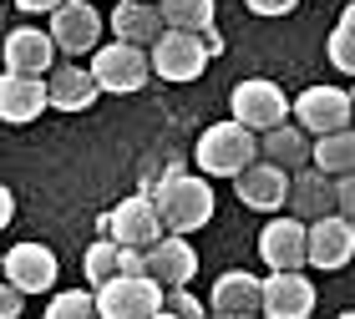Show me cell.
I'll list each match as a JSON object with an SVG mask.
<instances>
[{
    "label": "cell",
    "instance_id": "32",
    "mask_svg": "<svg viewBox=\"0 0 355 319\" xmlns=\"http://www.w3.org/2000/svg\"><path fill=\"white\" fill-rule=\"evenodd\" d=\"M61 6H67V0H15V10H26V15H51Z\"/></svg>",
    "mask_w": 355,
    "mask_h": 319
},
{
    "label": "cell",
    "instance_id": "12",
    "mask_svg": "<svg viewBox=\"0 0 355 319\" xmlns=\"http://www.w3.org/2000/svg\"><path fill=\"white\" fill-rule=\"evenodd\" d=\"M148 274L163 284V289H188L193 274H198V248L188 244V233H163L148 248Z\"/></svg>",
    "mask_w": 355,
    "mask_h": 319
},
{
    "label": "cell",
    "instance_id": "27",
    "mask_svg": "<svg viewBox=\"0 0 355 319\" xmlns=\"http://www.w3.org/2000/svg\"><path fill=\"white\" fill-rule=\"evenodd\" d=\"M325 51H330V66H335V71L355 76V30H350V26H335V30H330Z\"/></svg>",
    "mask_w": 355,
    "mask_h": 319
},
{
    "label": "cell",
    "instance_id": "1",
    "mask_svg": "<svg viewBox=\"0 0 355 319\" xmlns=\"http://www.w3.org/2000/svg\"><path fill=\"white\" fill-rule=\"evenodd\" d=\"M157 213H163L168 233H198L203 223H214V188L208 178H193V172H163L153 188Z\"/></svg>",
    "mask_w": 355,
    "mask_h": 319
},
{
    "label": "cell",
    "instance_id": "5",
    "mask_svg": "<svg viewBox=\"0 0 355 319\" xmlns=\"http://www.w3.org/2000/svg\"><path fill=\"white\" fill-rule=\"evenodd\" d=\"M92 76L102 82V91L127 97V91H142L148 76H157V71H153V51H142L132 41H112L92 51Z\"/></svg>",
    "mask_w": 355,
    "mask_h": 319
},
{
    "label": "cell",
    "instance_id": "30",
    "mask_svg": "<svg viewBox=\"0 0 355 319\" xmlns=\"http://www.w3.org/2000/svg\"><path fill=\"white\" fill-rule=\"evenodd\" d=\"M244 6H249L254 15H289L300 0H244Z\"/></svg>",
    "mask_w": 355,
    "mask_h": 319
},
{
    "label": "cell",
    "instance_id": "16",
    "mask_svg": "<svg viewBox=\"0 0 355 319\" xmlns=\"http://www.w3.org/2000/svg\"><path fill=\"white\" fill-rule=\"evenodd\" d=\"M46 107H51V82H41V76H21V71H6V82H0V117H6L10 127L36 122Z\"/></svg>",
    "mask_w": 355,
    "mask_h": 319
},
{
    "label": "cell",
    "instance_id": "19",
    "mask_svg": "<svg viewBox=\"0 0 355 319\" xmlns=\"http://www.w3.org/2000/svg\"><path fill=\"white\" fill-rule=\"evenodd\" d=\"M214 314H264V279H254L249 268H229L218 274L214 294H208Z\"/></svg>",
    "mask_w": 355,
    "mask_h": 319
},
{
    "label": "cell",
    "instance_id": "11",
    "mask_svg": "<svg viewBox=\"0 0 355 319\" xmlns=\"http://www.w3.org/2000/svg\"><path fill=\"white\" fill-rule=\"evenodd\" d=\"M315 314V284L300 268H269L264 279V319H310Z\"/></svg>",
    "mask_w": 355,
    "mask_h": 319
},
{
    "label": "cell",
    "instance_id": "17",
    "mask_svg": "<svg viewBox=\"0 0 355 319\" xmlns=\"http://www.w3.org/2000/svg\"><path fill=\"white\" fill-rule=\"evenodd\" d=\"M61 51L51 30L41 26H15L6 36V71H21V76H46L51 71V56Z\"/></svg>",
    "mask_w": 355,
    "mask_h": 319
},
{
    "label": "cell",
    "instance_id": "35",
    "mask_svg": "<svg viewBox=\"0 0 355 319\" xmlns=\"http://www.w3.org/2000/svg\"><path fill=\"white\" fill-rule=\"evenodd\" d=\"M208 319H259V314H208Z\"/></svg>",
    "mask_w": 355,
    "mask_h": 319
},
{
    "label": "cell",
    "instance_id": "8",
    "mask_svg": "<svg viewBox=\"0 0 355 319\" xmlns=\"http://www.w3.org/2000/svg\"><path fill=\"white\" fill-rule=\"evenodd\" d=\"M208 56L214 51H208V41L198 30H168V36L153 46V71L163 76V82H198Z\"/></svg>",
    "mask_w": 355,
    "mask_h": 319
},
{
    "label": "cell",
    "instance_id": "6",
    "mask_svg": "<svg viewBox=\"0 0 355 319\" xmlns=\"http://www.w3.org/2000/svg\"><path fill=\"white\" fill-rule=\"evenodd\" d=\"M289 107H295V102H289L274 82H264V76H249V82H239V86L229 91V111H234V122L254 127L259 137L289 122Z\"/></svg>",
    "mask_w": 355,
    "mask_h": 319
},
{
    "label": "cell",
    "instance_id": "2",
    "mask_svg": "<svg viewBox=\"0 0 355 319\" xmlns=\"http://www.w3.org/2000/svg\"><path fill=\"white\" fill-rule=\"evenodd\" d=\"M254 152H264L259 132L244 127V122H234V117H229V122H214V127L198 137V147H193L203 178H239L244 167H254Z\"/></svg>",
    "mask_w": 355,
    "mask_h": 319
},
{
    "label": "cell",
    "instance_id": "22",
    "mask_svg": "<svg viewBox=\"0 0 355 319\" xmlns=\"http://www.w3.org/2000/svg\"><path fill=\"white\" fill-rule=\"evenodd\" d=\"M102 97V82L87 66H56L51 71V107L56 111H87Z\"/></svg>",
    "mask_w": 355,
    "mask_h": 319
},
{
    "label": "cell",
    "instance_id": "15",
    "mask_svg": "<svg viewBox=\"0 0 355 319\" xmlns=\"http://www.w3.org/2000/svg\"><path fill=\"white\" fill-rule=\"evenodd\" d=\"M234 183H239V203H244V208L274 213V208H284V203H289V183H295V178H289L279 163H269V157H264V163L244 167Z\"/></svg>",
    "mask_w": 355,
    "mask_h": 319
},
{
    "label": "cell",
    "instance_id": "18",
    "mask_svg": "<svg viewBox=\"0 0 355 319\" xmlns=\"http://www.w3.org/2000/svg\"><path fill=\"white\" fill-rule=\"evenodd\" d=\"M56 253L46 248V244H15L6 253V279L15 284V289H26V294H46L56 284Z\"/></svg>",
    "mask_w": 355,
    "mask_h": 319
},
{
    "label": "cell",
    "instance_id": "20",
    "mask_svg": "<svg viewBox=\"0 0 355 319\" xmlns=\"http://www.w3.org/2000/svg\"><path fill=\"white\" fill-rule=\"evenodd\" d=\"M112 30H117V41H132V46H142V51H153V46L168 36L163 6H148V0H122V6L112 10Z\"/></svg>",
    "mask_w": 355,
    "mask_h": 319
},
{
    "label": "cell",
    "instance_id": "9",
    "mask_svg": "<svg viewBox=\"0 0 355 319\" xmlns=\"http://www.w3.org/2000/svg\"><path fill=\"white\" fill-rule=\"evenodd\" d=\"M107 26H112V21L96 15V0H67L61 10H51V36H56V46H61L67 56L96 51V41H102Z\"/></svg>",
    "mask_w": 355,
    "mask_h": 319
},
{
    "label": "cell",
    "instance_id": "34",
    "mask_svg": "<svg viewBox=\"0 0 355 319\" xmlns=\"http://www.w3.org/2000/svg\"><path fill=\"white\" fill-rule=\"evenodd\" d=\"M340 26H350V30H355V0L345 6V15H340Z\"/></svg>",
    "mask_w": 355,
    "mask_h": 319
},
{
    "label": "cell",
    "instance_id": "28",
    "mask_svg": "<svg viewBox=\"0 0 355 319\" xmlns=\"http://www.w3.org/2000/svg\"><path fill=\"white\" fill-rule=\"evenodd\" d=\"M168 309L178 319H208V304H203V299H193L188 289H168Z\"/></svg>",
    "mask_w": 355,
    "mask_h": 319
},
{
    "label": "cell",
    "instance_id": "21",
    "mask_svg": "<svg viewBox=\"0 0 355 319\" xmlns=\"http://www.w3.org/2000/svg\"><path fill=\"white\" fill-rule=\"evenodd\" d=\"M259 142H264V157H269V163H279L284 172H300L304 163H315V142H310V132H304L300 122L274 127V132H264Z\"/></svg>",
    "mask_w": 355,
    "mask_h": 319
},
{
    "label": "cell",
    "instance_id": "37",
    "mask_svg": "<svg viewBox=\"0 0 355 319\" xmlns=\"http://www.w3.org/2000/svg\"><path fill=\"white\" fill-rule=\"evenodd\" d=\"M340 319H355V309H350V314H340Z\"/></svg>",
    "mask_w": 355,
    "mask_h": 319
},
{
    "label": "cell",
    "instance_id": "39",
    "mask_svg": "<svg viewBox=\"0 0 355 319\" xmlns=\"http://www.w3.org/2000/svg\"><path fill=\"white\" fill-rule=\"evenodd\" d=\"M148 6H157V0H148Z\"/></svg>",
    "mask_w": 355,
    "mask_h": 319
},
{
    "label": "cell",
    "instance_id": "13",
    "mask_svg": "<svg viewBox=\"0 0 355 319\" xmlns=\"http://www.w3.org/2000/svg\"><path fill=\"white\" fill-rule=\"evenodd\" d=\"M289 203H295V218H304V223L340 213V178L325 167H300L295 183H289Z\"/></svg>",
    "mask_w": 355,
    "mask_h": 319
},
{
    "label": "cell",
    "instance_id": "3",
    "mask_svg": "<svg viewBox=\"0 0 355 319\" xmlns=\"http://www.w3.org/2000/svg\"><path fill=\"white\" fill-rule=\"evenodd\" d=\"M96 233L117 238L122 248H153L157 238L168 233V223H163V213H157V198L153 193H132V198H122L112 213L96 218Z\"/></svg>",
    "mask_w": 355,
    "mask_h": 319
},
{
    "label": "cell",
    "instance_id": "10",
    "mask_svg": "<svg viewBox=\"0 0 355 319\" xmlns=\"http://www.w3.org/2000/svg\"><path fill=\"white\" fill-rule=\"evenodd\" d=\"M259 259L269 268H304L310 264V223L304 218H274L259 228Z\"/></svg>",
    "mask_w": 355,
    "mask_h": 319
},
{
    "label": "cell",
    "instance_id": "23",
    "mask_svg": "<svg viewBox=\"0 0 355 319\" xmlns=\"http://www.w3.org/2000/svg\"><path fill=\"white\" fill-rule=\"evenodd\" d=\"M315 167L335 172V178L355 172V132H350V127H340V132H325V137H315Z\"/></svg>",
    "mask_w": 355,
    "mask_h": 319
},
{
    "label": "cell",
    "instance_id": "26",
    "mask_svg": "<svg viewBox=\"0 0 355 319\" xmlns=\"http://www.w3.org/2000/svg\"><path fill=\"white\" fill-rule=\"evenodd\" d=\"M41 319H102V309H96V289H61L51 294V304H46Z\"/></svg>",
    "mask_w": 355,
    "mask_h": 319
},
{
    "label": "cell",
    "instance_id": "4",
    "mask_svg": "<svg viewBox=\"0 0 355 319\" xmlns=\"http://www.w3.org/2000/svg\"><path fill=\"white\" fill-rule=\"evenodd\" d=\"M96 309L102 319H153L157 309H168V289L153 274H117L96 289Z\"/></svg>",
    "mask_w": 355,
    "mask_h": 319
},
{
    "label": "cell",
    "instance_id": "7",
    "mask_svg": "<svg viewBox=\"0 0 355 319\" xmlns=\"http://www.w3.org/2000/svg\"><path fill=\"white\" fill-rule=\"evenodd\" d=\"M295 122L310 137L340 132V127L355 122V102H350V91H340V86H304L295 97Z\"/></svg>",
    "mask_w": 355,
    "mask_h": 319
},
{
    "label": "cell",
    "instance_id": "38",
    "mask_svg": "<svg viewBox=\"0 0 355 319\" xmlns=\"http://www.w3.org/2000/svg\"><path fill=\"white\" fill-rule=\"evenodd\" d=\"M350 102H355V86H350Z\"/></svg>",
    "mask_w": 355,
    "mask_h": 319
},
{
    "label": "cell",
    "instance_id": "14",
    "mask_svg": "<svg viewBox=\"0 0 355 319\" xmlns=\"http://www.w3.org/2000/svg\"><path fill=\"white\" fill-rule=\"evenodd\" d=\"M355 259V223L345 213H325L310 223V264L315 268H345Z\"/></svg>",
    "mask_w": 355,
    "mask_h": 319
},
{
    "label": "cell",
    "instance_id": "24",
    "mask_svg": "<svg viewBox=\"0 0 355 319\" xmlns=\"http://www.w3.org/2000/svg\"><path fill=\"white\" fill-rule=\"evenodd\" d=\"M168 30H214V0H157Z\"/></svg>",
    "mask_w": 355,
    "mask_h": 319
},
{
    "label": "cell",
    "instance_id": "25",
    "mask_svg": "<svg viewBox=\"0 0 355 319\" xmlns=\"http://www.w3.org/2000/svg\"><path fill=\"white\" fill-rule=\"evenodd\" d=\"M82 268H87V284H92V289H102L107 279L122 274V244H117V238H96V244L87 248Z\"/></svg>",
    "mask_w": 355,
    "mask_h": 319
},
{
    "label": "cell",
    "instance_id": "33",
    "mask_svg": "<svg viewBox=\"0 0 355 319\" xmlns=\"http://www.w3.org/2000/svg\"><path fill=\"white\" fill-rule=\"evenodd\" d=\"M0 218H6V223L15 218V198H10V188H6V198H0Z\"/></svg>",
    "mask_w": 355,
    "mask_h": 319
},
{
    "label": "cell",
    "instance_id": "29",
    "mask_svg": "<svg viewBox=\"0 0 355 319\" xmlns=\"http://www.w3.org/2000/svg\"><path fill=\"white\" fill-rule=\"evenodd\" d=\"M21 304H26V289H15V284L6 279V289H0V314L15 319V314H21Z\"/></svg>",
    "mask_w": 355,
    "mask_h": 319
},
{
    "label": "cell",
    "instance_id": "31",
    "mask_svg": "<svg viewBox=\"0 0 355 319\" xmlns=\"http://www.w3.org/2000/svg\"><path fill=\"white\" fill-rule=\"evenodd\" d=\"M340 213L355 223V172H345V178H340Z\"/></svg>",
    "mask_w": 355,
    "mask_h": 319
},
{
    "label": "cell",
    "instance_id": "36",
    "mask_svg": "<svg viewBox=\"0 0 355 319\" xmlns=\"http://www.w3.org/2000/svg\"><path fill=\"white\" fill-rule=\"evenodd\" d=\"M153 319H178V314H173V309H157V314H153Z\"/></svg>",
    "mask_w": 355,
    "mask_h": 319
}]
</instances>
